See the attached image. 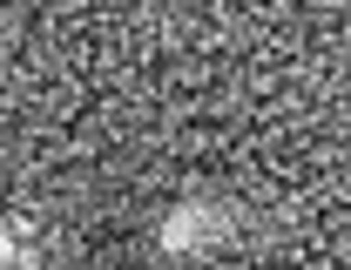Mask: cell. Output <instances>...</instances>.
Instances as JSON below:
<instances>
[{"instance_id":"2","label":"cell","mask_w":351,"mask_h":270,"mask_svg":"<svg viewBox=\"0 0 351 270\" xmlns=\"http://www.w3.org/2000/svg\"><path fill=\"white\" fill-rule=\"evenodd\" d=\"M7 257H21V243H14V230H0V264Z\"/></svg>"},{"instance_id":"1","label":"cell","mask_w":351,"mask_h":270,"mask_svg":"<svg viewBox=\"0 0 351 270\" xmlns=\"http://www.w3.org/2000/svg\"><path fill=\"white\" fill-rule=\"evenodd\" d=\"M196 236H223V217H217V210H182V217H169V243L196 250Z\"/></svg>"}]
</instances>
